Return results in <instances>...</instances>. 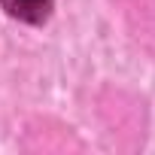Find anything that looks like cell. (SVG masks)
<instances>
[{"mask_svg": "<svg viewBox=\"0 0 155 155\" xmlns=\"http://www.w3.org/2000/svg\"><path fill=\"white\" fill-rule=\"evenodd\" d=\"M55 0H0V6L6 9V15L28 21V25H43L52 12Z\"/></svg>", "mask_w": 155, "mask_h": 155, "instance_id": "cell-1", "label": "cell"}]
</instances>
